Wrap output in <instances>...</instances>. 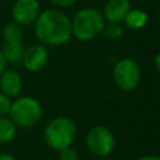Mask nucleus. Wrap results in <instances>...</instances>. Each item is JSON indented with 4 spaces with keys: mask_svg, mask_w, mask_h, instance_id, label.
<instances>
[{
    "mask_svg": "<svg viewBox=\"0 0 160 160\" xmlns=\"http://www.w3.org/2000/svg\"><path fill=\"white\" fill-rule=\"evenodd\" d=\"M34 34L39 42L45 46L66 44L72 36L71 20L58 9L44 10L34 22Z\"/></svg>",
    "mask_w": 160,
    "mask_h": 160,
    "instance_id": "f257e3e1",
    "label": "nucleus"
},
{
    "mask_svg": "<svg viewBox=\"0 0 160 160\" xmlns=\"http://www.w3.org/2000/svg\"><path fill=\"white\" fill-rule=\"evenodd\" d=\"M105 25L104 15L95 8H84L79 10L71 20V32L80 41L95 39Z\"/></svg>",
    "mask_w": 160,
    "mask_h": 160,
    "instance_id": "f03ea898",
    "label": "nucleus"
},
{
    "mask_svg": "<svg viewBox=\"0 0 160 160\" xmlns=\"http://www.w3.org/2000/svg\"><path fill=\"white\" fill-rule=\"evenodd\" d=\"M76 135V126L68 116H58L51 119L44 130V140L52 150L60 151L71 146Z\"/></svg>",
    "mask_w": 160,
    "mask_h": 160,
    "instance_id": "7ed1b4c3",
    "label": "nucleus"
},
{
    "mask_svg": "<svg viewBox=\"0 0 160 160\" xmlns=\"http://www.w3.org/2000/svg\"><path fill=\"white\" fill-rule=\"evenodd\" d=\"M18 128H31L42 118V106L32 96H18L12 100L8 115Z\"/></svg>",
    "mask_w": 160,
    "mask_h": 160,
    "instance_id": "20e7f679",
    "label": "nucleus"
},
{
    "mask_svg": "<svg viewBox=\"0 0 160 160\" xmlns=\"http://www.w3.org/2000/svg\"><path fill=\"white\" fill-rule=\"evenodd\" d=\"M140 68L132 59L119 60L112 69V78L115 84L124 91L134 90L140 81Z\"/></svg>",
    "mask_w": 160,
    "mask_h": 160,
    "instance_id": "39448f33",
    "label": "nucleus"
},
{
    "mask_svg": "<svg viewBox=\"0 0 160 160\" xmlns=\"http://www.w3.org/2000/svg\"><path fill=\"white\" fill-rule=\"evenodd\" d=\"M86 146L92 154L106 156L115 148V138L110 129L98 125L91 128L86 134Z\"/></svg>",
    "mask_w": 160,
    "mask_h": 160,
    "instance_id": "423d86ee",
    "label": "nucleus"
},
{
    "mask_svg": "<svg viewBox=\"0 0 160 160\" xmlns=\"http://www.w3.org/2000/svg\"><path fill=\"white\" fill-rule=\"evenodd\" d=\"M40 12L39 0H15L11 8V20L20 26H28L35 22Z\"/></svg>",
    "mask_w": 160,
    "mask_h": 160,
    "instance_id": "0eeeda50",
    "label": "nucleus"
},
{
    "mask_svg": "<svg viewBox=\"0 0 160 160\" xmlns=\"http://www.w3.org/2000/svg\"><path fill=\"white\" fill-rule=\"evenodd\" d=\"M48 59H49V54L46 46L39 42L30 45L29 48H25L21 64L25 68V70L30 72H38L46 66Z\"/></svg>",
    "mask_w": 160,
    "mask_h": 160,
    "instance_id": "6e6552de",
    "label": "nucleus"
},
{
    "mask_svg": "<svg viewBox=\"0 0 160 160\" xmlns=\"http://www.w3.org/2000/svg\"><path fill=\"white\" fill-rule=\"evenodd\" d=\"M24 88L21 75L11 69H5L0 75V92L5 94L10 99H15L20 95Z\"/></svg>",
    "mask_w": 160,
    "mask_h": 160,
    "instance_id": "1a4fd4ad",
    "label": "nucleus"
},
{
    "mask_svg": "<svg viewBox=\"0 0 160 160\" xmlns=\"http://www.w3.org/2000/svg\"><path fill=\"white\" fill-rule=\"evenodd\" d=\"M131 10L130 0H109L104 6V19L108 22L120 24L125 20L128 12Z\"/></svg>",
    "mask_w": 160,
    "mask_h": 160,
    "instance_id": "9d476101",
    "label": "nucleus"
},
{
    "mask_svg": "<svg viewBox=\"0 0 160 160\" xmlns=\"http://www.w3.org/2000/svg\"><path fill=\"white\" fill-rule=\"evenodd\" d=\"M1 36L4 44H21L24 38L22 26L16 24L15 21H8L1 30Z\"/></svg>",
    "mask_w": 160,
    "mask_h": 160,
    "instance_id": "9b49d317",
    "label": "nucleus"
},
{
    "mask_svg": "<svg viewBox=\"0 0 160 160\" xmlns=\"http://www.w3.org/2000/svg\"><path fill=\"white\" fill-rule=\"evenodd\" d=\"M0 50L2 52V56L6 64H11V65L21 64L24 51H25L22 42L21 44H4L2 48H0Z\"/></svg>",
    "mask_w": 160,
    "mask_h": 160,
    "instance_id": "f8f14e48",
    "label": "nucleus"
},
{
    "mask_svg": "<svg viewBox=\"0 0 160 160\" xmlns=\"http://www.w3.org/2000/svg\"><path fill=\"white\" fill-rule=\"evenodd\" d=\"M18 134V126L9 116L0 118V144L11 142Z\"/></svg>",
    "mask_w": 160,
    "mask_h": 160,
    "instance_id": "ddd939ff",
    "label": "nucleus"
},
{
    "mask_svg": "<svg viewBox=\"0 0 160 160\" xmlns=\"http://www.w3.org/2000/svg\"><path fill=\"white\" fill-rule=\"evenodd\" d=\"M124 21L128 28H130L132 30H139L145 26V24L148 21V15L145 11H142L140 9H131L128 12Z\"/></svg>",
    "mask_w": 160,
    "mask_h": 160,
    "instance_id": "4468645a",
    "label": "nucleus"
},
{
    "mask_svg": "<svg viewBox=\"0 0 160 160\" xmlns=\"http://www.w3.org/2000/svg\"><path fill=\"white\" fill-rule=\"evenodd\" d=\"M101 32H102L108 39L116 40V39H119V38L122 35V28H121L120 24H116V22H108V24L104 25Z\"/></svg>",
    "mask_w": 160,
    "mask_h": 160,
    "instance_id": "2eb2a0df",
    "label": "nucleus"
},
{
    "mask_svg": "<svg viewBox=\"0 0 160 160\" xmlns=\"http://www.w3.org/2000/svg\"><path fill=\"white\" fill-rule=\"evenodd\" d=\"M11 102H12V100L9 96H6L5 94L0 92V118L9 115V111H10V108H11Z\"/></svg>",
    "mask_w": 160,
    "mask_h": 160,
    "instance_id": "dca6fc26",
    "label": "nucleus"
},
{
    "mask_svg": "<svg viewBox=\"0 0 160 160\" xmlns=\"http://www.w3.org/2000/svg\"><path fill=\"white\" fill-rule=\"evenodd\" d=\"M59 159L60 160H78L79 156H78V152L71 146H69L59 151Z\"/></svg>",
    "mask_w": 160,
    "mask_h": 160,
    "instance_id": "f3484780",
    "label": "nucleus"
},
{
    "mask_svg": "<svg viewBox=\"0 0 160 160\" xmlns=\"http://www.w3.org/2000/svg\"><path fill=\"white\" fill-rule=\"evenodd\" d=\"M52 5H55L56 8L60 9H65V8H70L71 5H74L76 2V0H49Z\"/></svg>",
    "mask_w": 160,
    "mask_h": 160,
    "instance_id": "a211bd4d",
    "label": "nucleus"
},
{
    "mask_svg": "<svg viewBox=\"0 0 160 160\" xmlns=\"http://www.w3.org/2000/svg\"><path fill=\"white\" fill-rule=\"evenodd\" d=\"M0 160H16V158L10 152H1L0 154Z\"/></svg>",
    "mask_w": 160,
    "mask_h": 160,
    "instance_id": "6ab92c4d",
    "label": "nucleus"
},
{
    "mask_svg": "<svg viewBox=\"0 0 160 160\" xmlns=\"http://www.w3.org/2000/svg\"><path fill=\"white\" fill-rule=\"evenodd\" d=\"M6 61H5V59H4V56H2V52H1V50H0V75L2 74V71L6 69Z\"/></svg>",
    "mask_w": 160,
    "mask_h": 160,
    "instance_id": "aec40b11",
    "label": "nucleus"
},
{
    "mask_svg": "<svg viewBox=\"0 0 160 160\" xmlns=\"http://www.w3.org/2000/svg\"><path fill=\"white\" fill-rule=\"evenodd\" d=\"M138 160H160V156H158V155H145V156H142Z\"/></svg>",
    "mask_w": 160,
    "mask_h": 160,
    "instance_id": "412c9836",
    "label": "nucleus"
},
{
    "mask_svg": "<svg viewBox=\"0 0 160 160\" xmlns=\"http://www.w3.org/2000/svg\"><path fill=\"white\" fill-rule=\"evenodd\" d=\"M155 68H156L158 72L160 74V51L155 55Z\"/></svg>",
    "mask_w": 160,
    "mask_h": 160,
    "instance_id": "4be33fe9",
    "label": "nucleus"
},
{
    "mask_svg": "<svg viewBox=\"0 0 160 160\" xmlns=\"http://www.w3.org/2000/svg\"><path fill=\"white\" fill-rule=\"evenodd\" d=\"M111 160H115V159H111Z\"/></svg>",
    "mask_w": 160,
    "mask_h": 160,
    "instance_id": "5701e85b",
    "label": "nucleus"
}]
</instances>
